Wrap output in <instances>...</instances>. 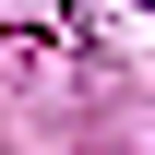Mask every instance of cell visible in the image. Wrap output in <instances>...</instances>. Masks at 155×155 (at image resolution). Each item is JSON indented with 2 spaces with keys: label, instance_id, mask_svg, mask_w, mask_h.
<instances>
[{
  "label": "cell",
  "instance_id": "6da1fadb",
  "mask_svg": "<svg viewBox=\"0 0 155 155\" xmlns=\"http://www.w3.org/2000/svg\"><path fill=\"white\" fill-rule=\"evenodd\" d=\"M143 12H155V0H143Z\"/></svg>",
  "mask_w": 155,
  "mask_h": 155
}]
</instances>
